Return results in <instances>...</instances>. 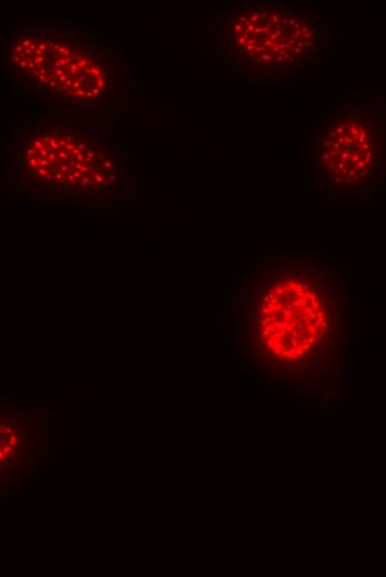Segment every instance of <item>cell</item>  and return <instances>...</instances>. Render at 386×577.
<instances>
[{"label":"cell","instance_id":"5b68a950","mask_svg":"<svg viewBox=\"0 0 386 577\" xmlns=\"http://www.w3.org/2000/svg\"><path fill=\"white\" fill-rule=\"evenodd\" d=\"M261 306V335L267 337L266 345L278 357L288 333L290 344L296 348L314 344L316 334L323 335L327 327L322 300L306 281L286 279L272 285Z\"/></svg>","mask_w":386,"mask_h":577},{"label":"cell","instance_id":"7a4b0ae2","mask_svg":"<svg viewBox=\"0 0 386 577\" xmlns=\"http://www.w3.org/2000/svg\"><path fill=\"white\" fill-rule=\"evenodd\" d=\"M227 50L242 68L271 72L299 67L317 50L315 22L280 4H243L226 22Z\"/></svg>","mask_w":386,"mask_h":577},{"label":"cell","instance_id":"6da1fadb","mask_svg":"<svg viewBox=\"0 0 386 577\" xmlns=\"http://www.w3.org/2000/svg\"><path fill=\"white\" fill-rule=\"evenodd\" d=\"M12 82L47 102L93 105L116 85L118 55L73 26L24 23L6 45Z\"/></svg>","mask_w":386,"mask_h":577},{"label":"cell","instance_id":"3957f363","mask_svg":"<svg viewBox=\"0 0 386 577\" xmlns=\"http://www.w3.org/2000/svg\"><path fill=\"white\" fill-rule=\"evenodd\" d=\"M313 152L317 172L328 189H355L385 158L386 125L373 110L338 112L315 129Z\"/></svg>","mask_w":386,"mask_h":577},{"label":"cell","instance_id":"277c9868","mask_svg":"<svg viewBox=\"0 0 386 577\" xmlns=\"http://www.w3.org/2000/svg\"><path fill=\"white\" fill-rule=\"evenodd\" d=\"M18 146L23 163L35 170L37 178L55 180L63 185L65 178L72 185L91 186L93 195H98L99 185L105 192L111 184L96 171L110 173L113 161L108 156L112 145L80 123L33 125L23 131Z\"/></svg>","mask_w":386,"mask_h":577}]
</instances>
